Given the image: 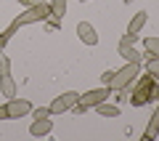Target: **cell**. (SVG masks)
Returning a JSON list of instances; mask_svg holds the SVG:
<instances>
[{
	"instance_id": "obj_1",
	"label": "cell",
	"mask_w": 159,
	"mask_h": 141,
	"mask_svg": "<svg viewBox=\"0 0 159 141\" xmlns=\"http://www.w3.org/2000/svg\"><path fill=\"white\" fill-rule=\"evenodd\" d=\"M157 75H151L148 72L146 77H141L138 80V88L133 90V96H130V104L133 107H143V104H148L154 96H157Z\"/></svg>"
},
{
	"instance_id": "obj_2",
	"label": "cell",
	"mask_w": 159,
	"mask_h": 141,
	"mask_svg": "<svg viewBox=\"0 0 159 141\" xmlns=\"http://www.w3.org/2000/svg\"><path fill=\"white\" fill-rule=\"evenodd\" d=\"M138 72H141V64L125 61V67L114 72V77H111V83H109V88H114V90H122V88H127V85H130L133 80L138 77Z\"/></svg>"
},
{
	"instance_id": "obj_3",
	"label": "cell",
	"mask_w": 159,
	"mask_h": 141,
	"mask_svg": "<svg viewBox=\"0 0 159 141\" xmlns=\"http://www.w3.org/2000/svg\"><path fill=\"white\" fill-rule=\"evenodd\" d=\"M51 16V6H48L45 0L43 3H37V6H29L27 13H21V16H16V27H24V24H32V22H45V19Z\"/></svg>"
},
{
	"instance_id": "obj_4",
	"label": "cell",
	"mask_w": 159,
	"mask_h": 141,
	"mask_svg": "<svg viewBox=\"0 0 159 141\" xmlns=\"http://www.w3.org/2000/svg\"><path fill=\"white\" fill-rule=\"evenodd\" d=\"M0 90H3L6 99L16 96V83H13V77H11V61H8V56H3V53H0Z\"/></svg>"
},
{
	"instance_id": "obj_5",
	"label": "cell",
	"mask_w": 159,
	"mask_h": 141,
	"mask_svg": "<svg viewBox=\"0 0 159 141\" xmlns=\"http://www.w3.org/2000/svg\"><path fill=\"white\" fill-rule=\"evenodd\" d=\"M109 93H111V88H109V85H103V88H98V90H88L85 96H80V104H82L85 109L98 107L101 101H106V99H109Z\"/></svg>"
},
{
	"instance_id": "obj_6",
	"label": "cell",
	"mask_w": 159,
	"mask_h": 141,
	"mask_svg": "<svg viewBox=\"0 0 159 141\" xmlns=\"http://www.w3.org/2000/svg\"><path fill=\"white\" fill-rule=\"evenodd\" d=\"M77 101H80V93L66 90V93H61V96H58L56 101L51 104V112H53V114H61V112H66V109H72Z\"/></svg>"
},
{
	"instance_id": "obj_7",
	"label": "cell",
	"mask_w": 159,
	"mask_h": 141,
	"mask_svg": "<svg viewBox=\"0 0 159 141\" xmlns=\"http://www.w3.org/2000/svg\"><path fill=\"white\" fill-rule=\"evenodd\" d=\"M6 107H8V114H11V120L24 117V114H29V112H32V104H29V101H24V99H16V96H13V99H8V104H6Z\"/></svg>"
},
{
	"instance_id": "obj_8",
	"label": "cell",
	"mask_w": 159,
	"mask_h": 141,
	"mask_svg": "<svg viewBox=\"0 0 159 141\" xmlns=\"http://www.w3.org/2000/svg\"><path fill=\"white\" fill-rule=\"evenodd\" d=\"M77 37L82 40L85 45H96V43H98L96 29H93V24H88V22H80V24H77Z\"/></svg>"
},
{
	"instance_id": "obj_9",
	"label": "cell",
	"mask_w": 159,
	"mask_h": 141,
	"mask_svg": "<svg viewBox=\"0 0 159 141\" xmlns=\"http://www.w3.org/2000/svg\"><path fill=\"white\" fill-rule=\"evenodd\" d=\"M51 130H53V120L43 117V120H34V123H32V128H29V133H32V136H48Z\"/></svg>"
},
{
	"instance_id": "obj_10",
	"label": "cell",
	"mask_w": 159,
	"mask_h": 141,
	"mask_svg": "<svg viewBox=\"0 0 159 141\" xmlns=\"http://www.w3.org/2000/svg\"><path fill=\"white\" fill-rule=\"evenodd\" d=\"M157 133H159V107L154 109L151 120H148V128H146V133H143V141H151V139H157Z\"/></svg>"
},
{
	"instance_id": "obj_11",
	"label": "cell",
	"mask_w": 159,
	"mask_h": 141,
	"mask_svg": "<svg viewBox=\"0 0 159 141\" xmlns=\"http://www.w3.org/2000/svg\"><path fill=\"white\" fill-rule=\"evenodd\" d=\"M119 56L125 59V61H133V64H141V53L127 43H119Z\"/></svg>"
},
{
	"instance_id": "obj_12",
	"label": "cell",
	"mask_w": 159,
	"mask_h": 141,
	"mask_svg": "<svg viewBox=\"0 0 159 141\" xmlns=\"http://www.w3.org/2000/svg\"><path fill=\"white\" fill-rule=\"evenodd\" d=\"M143 24H146V13H135L133 22H130V27H127V32H130V35H138V32L143 29Z\"/></svg>"
},
{
	"instance_id": "obj_13",
	"label": "cell",
	"mask_w": 159,
	"mask_h": 141,
	"mask_svg": "<svg viewBox=\"0 0 159 141\" xmlns=\"http://www.w3.org/2000/svg\"><path fill=\"white\" fill-rule=\"evenodd\" d=\"M96 109H98V114H101V117H117V114H119V107H114V104H106V101H101Z\"/></svg>"
},
{
	"instance_id": "obj_14",
	"label": "cell",
	"mask_w": 159,
	"mask_h": 141,
	"mask_svg": "<svg viewBox=\"0 0 159 141\" xmlns=\"http://www.w3.org/2000/svg\"><path fill=\"white\" fill-rule=\"evenodd\" d=\"M143 67H146V72H151V75H157V77H159V56L148 53L146 61H143Z\"/></svg>"
},
{
	"instance_id": "obj_15",
	"label": "cell",
	"mask_w": 159,
	"mask_h": 141,
	"mask_svg": "<svg viewBox=\"0 0 159 141\" xmlns=\"http://www.w3.org/2000/svg\"><path fill=\"white\" fill-rule=\"evenodd\" d=\"M66 13V0H51V16L61 19Z\"/></svg>"
},
{
	"instance_id": "obj_16",
	"label": "cell",
	"mask_w": 159,
	"mask_h": 141,
	"mask_svg": "<svg viewBox=\"0 0 159 141\" xmlns=\"http://www.w3.org/2000/svg\"><path fill=\"white\" fill-rule=\"evenodd\" d=\"M143 45H146V51H148V53L159 56V37H146V40H143Z\"/></svg>"
},
{
	"instance_id": "obj_17",
	"label": "cell",
	"mask_w": 159,
	"mask_h": 141,
	"mask_svg": "<svg viewBox=\"0 0 159 141\" xmlns=\"http://www.w3.org/2000/svg\"><path fill=\"white\" fill-rule=\"evenodd\" d=\"M16 29H19L16 24H11V27H8V29H3V32H0V51H3V45H6L8 40H11V35L16 32Z\"/></svg>"
},
{
	"instance_id": "obj_18",
	"label": "cell",
	"mask_w": 159,
	"mask_h": 141,
	"mask_svg": "<svg viewBox=\"0 0 159 141\" xmlns=\"http://www.w3.org/2000/svg\"><path fill=\"white\" fill-rule=\"evenodd\" d=\"M32 114H34V120H43V117H51V107H40V109H32Z\"/></svg>"
},
{
	"instance_id": "obj_19",
	"label": "cell",
	"mask_w": 159,
	"mask_h": 141,
	"mask_svg": "<svg viewBox=\"0 0 159 141\" xmlns=\"http://www.w3.org/2000/svg\"><path fill=\"white\" fill-rule=\"evenodd\" d=\"M111 77H114V69H106V72L101 75V80H103V85H109V83H111Z\"/></svg>"
},
{
	"instance_id": "obj_20",
	"label": "cell",
	"mask_w": 159,
	"mask_h": 141,
	"mask_svg": "<svg viewBox=\"0 0 159 141\" xmlns=\"http://www.w3.org/2000/svg\"><path fill=\"white\" fill-rule=\"evenodd\" d=\"M0 120H11V114H8V107H0Z\"/></svg>"
},
{
	"instance_id": "obj_21",
	"label": "cell",
	"mask_w": 159,
	"mask_h": 141,
	"mask_svg": "<svg viewBox=\"0 0 159 141\" xmlns=\"http://www.w3.org/2000/svg\"><path fill=\"white\" fill-rule=\"evenodd\" d=\"M19 3H21V6H32V0H19Z\"/></svg>"
},
{
	"instance_id": "obj_22",
	"label": "cell",
	"mask_w": 159,
	"mask_h": 141,
	"mask_svg": "<svg viewBox=\"0 0 159 141\" xmlns=\"http://www.w3.org/2000/svg\"><path fill=\"white\" fill-rule=\"evenodd\" d=\"M80 3H85V0H80Z\"/></svg>"
},
{
	"instance_id": "obj_23",
	"label": "cell",
	"mask_w": 159,
	"mask_h": 141,
	"mask_svg": "<svg viewBox=\"0 0 159 141\" xmlns=\"http://www.w3.org/2000/svg\"><path fill=\"white\" fill-rule=\"evenodd\" d=\"M125 3H130V0H125Z\"/></svg>"
}]
</instances>
